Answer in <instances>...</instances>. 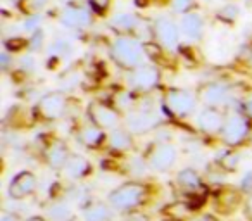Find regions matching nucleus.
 Instances as JSON below:
<instances>
[{"label":"nucleus","instance_id":"ddd939ff","mask_svg":"<svg viewBox=\"0 0 252 221\" xmlns=\"http://www.w3.org/2000/svg\"><path fill=\"white\" fill-rule=\"evenodd\" d=\"M199 125L206 133H216V131L223 130L224 121L218 111H214V109H206V111L200 113Z\"/></svg>","mask_w":252,"mask_h":221},{"label":"nucleus","instance_id":"c85d7f7f","mask_svg":"<svg viewBox=\"0 0 252 221\" xmlns=\"http://www.w3.org/2000/svg\"><path fill=\"white\" fill-rule=\"evenodd\" d=\"M168 213L173 214L178 221H182L183 218H187L190 214V207L185 206V204H175V206H169Z\"/></svg>","mask_w":252,"mask_h":221},{"label":"nucleus","instance_id":"c9c22d12","mask_svg":"<svg viewBox=\"0 0 252 221\" xmlns=\"http://www.w3.org/2000/svg\"><path fill=\"white\" fill-rule=\"evenodd\" d=\"M245 216H247L249 221H252V195L247 200V204H245Z\"/></svg>","mask_w":252,"mask_h":221},{"label":"nucleus","instance_id":"a19ab883","mask_svg":"<svg viewBox=\"0 0 252 221\" xmlns=\"http://www.w3.org/2000/svg\"><path fill=\"white\" fill-rule=\"evenodd\" d=\"M28 221H45L43 218H40V216H33V218H30Z\"/></svg>","mask_w":252,"mask_h":221},{"label":"nucleus","instance_id":"5701e85b","mask_svg":"<svg viewBox=\"0 0 252 221\" xmlns=\"http://www.w3.org/2000/svg\"><path fill=\"white\" fill-rule=\"evenodd\" d=\"M138 25H140V21L131 14H119L112 19V26L118 32H131V30L138 28Z\"/></svg>","mask_w":252,"mask_h":221},{"label":"nucleus","instance_id":"412c9836","mask_svg":"<svg viewBox=\"0 0 252 221\" xmlns=\"http://www.w3.org/2000/svg\"><path fill=\"white\" fill-rule=\"evenodd\" d=\"M178 185L185 190H195L199 189L200 185V178L193 169H183V171L178 173Z\"/></svg>","mask_w":252,"mask_h":221},{"label":"nucleus","instance_id":"39448f33","mask_svg":"<svg viewBox=\"0 0 252 221\" xmlns=\"http://www.w3.org/2000/svg\"><path fill=\"white\" fill-rule=\"evenodd\" d=\"M223 133V140L228 145H238L244 142V138L249 133V123L245 118L242 116H231L224 121V126L221 130Z\"/></svg>","mask_w":252,"mask_h":221},{"label":"nucleus","instance_id":"4c0bfd02","mask_svg":"<svg viewBox=\"0 0 252 221\" xmlns=\"http://www.w3.org/2000/svg\"><path fill=\"white\" fill-rule=\"evenodd\" d=\"M2 69H7V66H9V56L7 54H2Z\"/></svg>","mask_w":252,"mask_h":221},{"label":"nucleus","instance_id":"6e6552de","mask_svg":"<svg viewBox=\"0 0 252 221\" xmlns=\"http://www.w3.org/2000/svg\"><path fill=\"white\" fill-rule=\"evenodd\" d=\"M36 190V178L33 173L23 171L12 178L11 185H9V193L14 199H25V197L32 195Z\"/></svg>","mask_w":252,"mask_h":221},{"label":"nucleus","instance_id":"aec40b11","mask_svg":"<svg viewBox=\"0 0 252 221\" xmlns=\"http://www.w3.org/2000/svg\"><path fill=\"white\" fill-rule=\"evenodd\" d=\"M104 138V133L100 131L98 126H85L83 130L80 131V140L83 142L87 147H95L98 145Z\"/></svg>","mask_w":252,"mask_h":221},{"label":"nucleus","instance_id":"0eeeda50","mask_svg":"<svg viewBox=\"0 0 252 221\" xmlns=\"http://www.w3.org/2000/svg\"><path fill=\"white\" fill-rule=\"evenodd\" d=\"M88 113H90L94 125L100 128H116L119 123V116L114 109H111L105 104H100V102H94L88 109Z\"/></svg>","mask_w":252,"mask_h":221},{"label":"nucleus","instance_id":"ea45409f","mask_svg":"<svg viewBox=\"0 0 252 221\" xmlns=\"http://www.w3.org/2000/svg\"><path fill=\"white\" fill-rule=\"evenodd\" d=\"M197 221H218L214 216H211V214H204V216H200Z\"/></svg>","mask_w":252,"mask_h":221},{"label":"nucleus","instance_id":"a878e982","mask_svg":"<svg viewBox=\"0 0 252 221\" xmlns=\"http://www.w3.org/2000/svg\"><path fill=\"white\" fill-rule=\"evenodd\" d=\"M47 2H49V0H23L21 7H23V11L30 12V16H32V12L42 11V9L47 5Z\"/></svg>","mask_w":252,"mask_h":221},{"label":"nucleus","instance_id":"423d86ee","mask_svg":"<svg viewBox=\"0 0 252 221\" xmlns=\"http://www.w3.org/2000/svg\"><path fill=\"white\" fill-rule=\"evenodd\" d=\"M176 161V149L169 144H158L151 149L149 154V164L158 171H166Z\"/></svg>","mask_w":252,"mask_h":221},{"label":"nucleus","instance_id":"393cba45","mask_svg":"<svg viewBox=\"0 0 252 221\" xmlns=\"http://www.w3.org/2000/svg\"><path fill=\"white\" fill-rule=\"evenodd\" d=\"M238 161H240V156L237 152H224L223 156H220V164L223 166L224 169H235L238 166Z\"/></svg>","mask_w":252,"mask_h":221},{"label":"nucleus","instance_id":"79ce46f5","mask_svg":"<svg viewBox=\"0 0 252 221\" xmlns=\"http://www.w3.org/2000/svg\"><path fill=\"white\" fill-rule=\"evenodd\" d=\"M63 2H71V0H63Z\"/></svg>","mask_w":252,"mask_h":221},{"label":"nucleus","instance_id":"e433bc0d","mask_svg":"<svg viewBox=\"0 0 252 221\" xmlns=\"http://www.w3.org/2000/svg\"><path fill=\"white\" fill-rule=\"evenodd\" d=\"M0 221H19V218H18V216H14V214L4 213L2 216H0Z\"/></svg>","mask_w":252,"mask_h":221},{"label":"nucleus","instance_id":"f257e3e1","mask_svg":"<svg viewBox=\"0 0 252 221\" xmlns=\"http://www.w3.org/2000/svg\"><path fill=\"white\" fill-rule=\"evenodd\" d=\"M111 56L118 66L125 69H135L144 59V47L133 38H119L112 45Z\"/></svg>","mask_w":252,"mask_h":221},{"label":"nucleus","instance_id":"b1692460","mask_svg":"<svg viewBox=\"0 0 252 221\" xmlns=\"http://www.w3.org/2000/svg\"><path fill=\"white\" fill-rule=\"evenodd\" d=\"M49 216L54 221H66L69 218V207L64 204H56L49 209Z\"/></svg>","mask_w":252,"mask_h":221},{"label":"nucleus","instance_id":"58836bf2","mask_svg":"<svg viewBox=\"0 0 252 221\" xmlns=\"http://www.w3.org/2000/svg\"><path fill=\"white\" fill-rule=\"evenodd\" d=\"M245 114H247L249 118H252V100H249L247 104H245Z\"/></svg>","mask_w":252,"mask_h":221},{"label":"nucleus","instance_id":"7ed1b4c3","mask_svg":"<svg viewBox=\"0 0 252 221\" xmlns=\"http://www.w3.org/2000/svg\"><path fill=\"white\" fill-rule=\"evenodd\" d=\"M164 109L169 114H173V116L185 118L195 109V98L187 90L173 88L164 97Z\"/></svg>","mask_w":252,"mask_h":221},{"label":"nucleus","instance_id":"4be33fe9","mask_svg":"<svg viewBox=\"0 0 252 221\" xmlns=\"http://www.w3.org/2000/svg\"><path fill=\"white\" fill-rule=\"evenodd\" d=\"M237 202H238V193L228 190V192H223L218 195L216 207H218V211H221V213H231L233 207L237 206Z\"/></svg>","mask_w":252,"mask_h":221},{"label":"nucleus","instance_id":"f8f14e48","mask_svg":"<svg viewBox=\"0 0 252 221\" xmlns=\"http://www.w3.org/2000/svg\"><path fill=\"white\" fill-rule=\"evenodd\" d=\"M200 97L209 105H221V104H226L231 98V95H230V88L228 87H224V85H221V83H214V85L204 87L202 92H200Z\"/></svg>","mask_w":252,"mask_h":221},{"label":"nucleus","instance_id":"37998d69","mask_svg":"<svg viewBox=\"0 0 252 221\" xmlns=\"http://www.w3.org/2000/svg\"><path fill=\"white\" fill-rule=\"evenodd\" d=\"M175 221H178V220H175Z\"/></svg>","mask_w":252,"mask_h":221},{"label":"nucleus","instance_id":"c756f323","mask_svg":"<svg viewBox=\"0 0 252 221\" xmlns=\"http://www.w3.org/2000/svg\"><path fill=\"white\" fill-rule=\"evenodd\" d=\"M42 40H43V33L40 32V30H36V32L33 33L32 40L28 42L30 50H38L40 47H42Z\"/></svg>","mask_w":252,"mask_h":221},{"label":"nucleus","instance_id":"473e14b6","mask_svg":"<svg viewBox=\"0 0 252 221\" xmlns=\"http://www.w3.org/2000/svg\"><path fill=\"white\" fill-rule=\"evenodd\" d=\"M38 23H40V16L38 14H32L28 19H26V23H25V26H26V30H36L38 28Z\"/></svg>","mask_w":252,"mask_h":221},{"label":"nucleus","instance_id":"7c9ffc66","mask_svg":"<svg viewBox=\"0 0 252 221\" xmlns=\"http://www.w3.org/2000/svg\"><path fill=\"white\" fill-rule=\"evenodd\" d=\"M193 0H173V9L176 12H187L192 7Z\"/></svg>","mask_w":252,"mask_h":221},{"label":"nucleus","instance_id":"1a4fd4ad","mask_svg":"<svg viewBox=\"0 0 252 221\" xmlns=\"http://www.w3.org/2000/svg\"><path fill=\"white\" fill-rule=\"evenodd\" d=\"M158 81H159V73L152 66H138L130 74V83L137 90H149V88L156 87Z\"/></svg>","mask_w":252,"mask_h":221},{"label":"nucleus","instance_id":"dca6fc26","mask_svg":"<svg viewBox=\"0 0 252 221\" xmlns=\"http://www.w3.org/2000/svg\"><path fill=\"white\" fill-rule=\"evenodd\" d=\"M67 159H69V152H67V147L63 142H56V144L50 145V149L47 151V161L56 169L64 168Z\"/></svg>","mask_w":252,"mask_h":221},{"label":"nucleus","instance_id":"2eb2a0df","mask_svg":"<svg viewBox=\"0 0 252 221\" xmlns=\"http://www.w3.org/2000/svg\"><path fill=\"white\" fill-rule=\"evenodd\" d=\"M182 32L193 40H199L204 33V23L199 14H185L182 19Z\"/></svg>","mask_w":252,"mask_h":221},{"label":"nucleus","instance_id":"f3484780","mask_svg":"<svg viewBox=\"0 0 252 221\" xmlns=\"http://www.w3.org/2000/svg\"><path fill=\"white\" fill-rule=\"evenodd\" d=\"M64 168H66L67 176H71V178H81V176H85L88 173L90 164H88V161L83 156L74 154V156H69V159H67Z\"/></svg>","mask_w":252,"mask_h":221},{"label":"nucleus","instance_id":"9d476101","mask_svg":"<svg viewBox=\"0 0 252 221\" xmlns=\"http://www.w3.org/2000/svg\"><path fill=\"white\" fill-rule=\"evenodd\" d=\"M154 33H156V38L161 42V45L168 47V49H173L176 45V42H178V30L166 18H159L156 21Z\"/></svg>","mask_w":252,"mask_h":221},{"label":"nucleus","instance_id":"a211bd4d","mask_svg":"<svg viewBox=\"0 0 252 221\" xmlns=\"http://www.w3.org/2000/svg\"><path fill=\"white\" fill-rule=\"evenodd\" d=\"M111 211L105 204L102 202H92L85 207V220L87 221H109Z\"/></svg>","mask_w":252,"mask_h":221},{"label":"nucleus","instance_id":"cd10ccee","mask_svg":"<svg viewBox=\"0 0 252 221\" xmlns=\"http://www.w3.org/2000/svg\"><path fill=\"white\" fill-rule=\"evenodd\" d=\"M218 16H220V19H223V21H235L238 16V7L237 5H224L223 9H221L220 12H218Z\"/></svg>","mask_w":252,"mask_h":221},{"label":"nucleus","instance_id":"9b49d317","mask_svg":"<svg viewBox=\"0 0 252 221\" xmlns=\"http://www.w3.org/2000/svg\"><path fill=\"white\" fill-rule=\"evenodd\" d=\"M61 21L67 28H85L92 23V16L85 7H67L61 16Z\"/></svg>","mask_w":252,"mask_h":221},{"label":"nucleus","instance_id":"20e7f679","mask_svg":"<svg viewBox=\"0 0 252 221\" xmlns=\"http://www.w3.org/2000/svg\"><path fill=\"white\" fill-rule=\"evenodd\" d=\"M67 100L63 94H49L40 100L38 104V114L43 120H59L66 113Z\"/></svg>","mask_w":252,"mask_h":221},{"label":"nucleus","instance_id":"2f4dec72","mask_svg":"<svg viewBox=\"0 0 252 221\" xmlns=\"http://www.w3.org/2000/svg\"><path fill=\"white\" fill-rule=\"evenodd\" d=\"M109 2H111V0H90V4H92V7H94V11L98 12V14H102V12L107 11Z\"/></svg>","mask_w":252,"mask_h":221},{"label":"nucleus","instance_id":"f704fd0d","mask_svg":"<svg viewBox=\"0 0 252 221\" xmlns=\"http://www.w3.org/2000/svg\"><path fill=\"white\" fill-rule=\"evenodd\" d=\"M125 221H149V218L145 216V214H142V213H131Z\"/></svg>","mask_w":252,"mask_h":221},{"label":"nucleus","instance_id":"72a5a7b5","mask_svg":"<svg viewBox=\"0 0 252 221\" xmlns=\"http://www.w3.org/2000/svg\"><path fill=\"white\" fill-rule=\"evenodd\" d=\"M242 189H244L245 192L252 193V171L251 173H245L244 180H242Z\"/></svg>","mask_w":252,"mask_h":221},{"label":"nucleus","instance_id":"4468645a","mask_svg":"<svg viewBox=\"0 0 252 221\" xmlns=\"http://www.w3.org/2000/svg\"><path fill=\"white\" fill-rule=\"evenodd\" d=\"M128 126L135 133H145L156 126V116L152 113H133L128 118Z\"/></svg>","mask_w":252,"mask_h":221},{"label":"nucleus","instance_id":"f03ea898","mask_svg":"<svg viewBox=\"0 0 252 221\" xmlns=\"http://www.w3.org/2000/svg\"><path fill=\"white\" fill-rule=\"evenodd\" d=\"M145 197V187L138 182H128L109 195V202L118 211H130L137 207Z\"/></svg>","mask_w":252,"mask_h":221},{"label":"nucleus","instance_id":"bb28decb","mask_svg":"<svg viewBox=\"0 0 252 221\" xmlns=\"http://www.w3.org/2000/svg\"><path fill=\"white\" fill-rule=\"evenodd\" d=\"M71 52V45L66 40H56L50 45V56H66Z\"/></svg>","mask_w":252,"mask_h":221},{"label":"nucleus","instance_id":"6ab92c4d","mask_svg":"<svg viewBox=\"0 0 252 221\" xmlns=\"http://www.w3.org/2000/svg\"><path fill=\"white\" fill-rule=\"evenodd\" d=\"M109 144L114 151H128L131 147V137L125 130H114L109 137Z\"/></svg>","mask_w":252,"mask_h":221}]
</instances>
